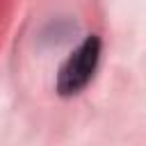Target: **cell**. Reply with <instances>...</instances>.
Instances as JSON below:
<instances>
[{
    "instance_id": "6da1fadb",
    "label": "cell",
    "mask_w": 146,
    "mask_h": 146,
    "mask_svg": "<svg viewBox=\"0 0 146 146\" xmlns=\"http://www.w3.org/2000/svg\"><path fill=\"white\" fill-rule=\"evenodd\" d=\"M100 36L89 34L59 66L57 73V94L64 98L78 96L96 75L98 62H100Z\"/></svg>"
}]
</instances>
